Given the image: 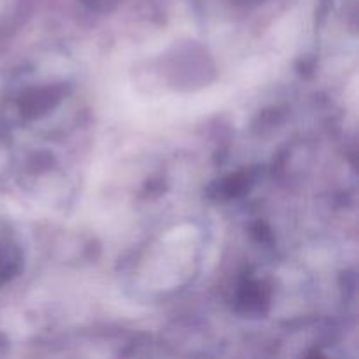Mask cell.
Listing matches in <instances>:
<instances>
[]
</instances>
